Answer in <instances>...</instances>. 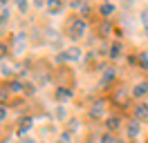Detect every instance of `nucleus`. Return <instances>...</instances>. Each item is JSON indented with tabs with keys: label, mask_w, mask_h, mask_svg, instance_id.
<instances>
[{
	"label": "nucleus",
	"mask_w": 148,
	"mask_h": 143,
	"mask_svg": "<svg viewBox=\"0 0 148 143\" xmlns=\"http://www.w3.org/2000/svg\"><path fill=\"white\" fill-rule=\"evenodd\" d=\"M146 92H148V87H146V85H137V87H135V94H137V96H144Z\"/></svg>",
	"instance_id": "1"
},
{
	"label": "nucleus",
	"mask_w": 148,
	"mask_h": 143,
	"mask_svg": "<svg viewBox=\"0 0 148 143\" xmlns=\"http://www.w3.org/2000/svg\"><path fill=\"white\" fill-rule=\"evenodd\" d=\"M144 114L148 116V107H139V116H144Z\"/></svg>",
	"instance_id": "2"
},
{
	"label": "nucleus",
	"mask_w": 148,
	"mask_h": 143,
	"mask_svg": "<svg viewBox=\"0 0 148 143\" xmlns=\"http://www.w3.org/2000/svg\"><path fill=\"white\" fill-rule=\"evenodd\" d=\"M103 143H114V139L112 136H103Z\"/></svg>",
	"instance_id": "3"
},
{
	"label": "nucleus",
	"mask_w": 148,
	"mask_h": 143,
	"mask_svg": "<svg viewBox=\"0 0 148 143\" xmlns=\"http://www.w3.org/2000/svg\"><path fill=\"white\" fill-rule=\"evenodd\" d=\"M144 25H146V27H148V18H146V20H144Z\"/></svg>",
	"instance_id": "4"
}]
</instances>
